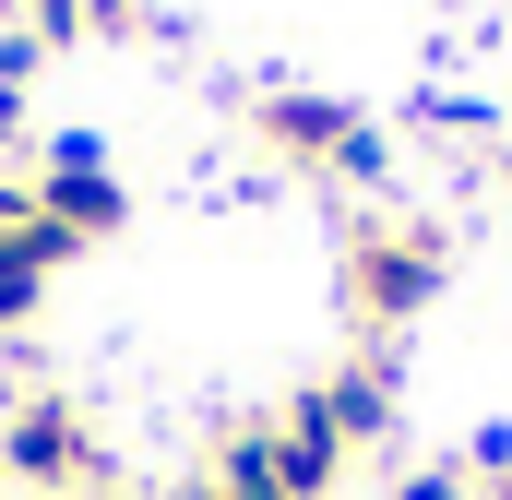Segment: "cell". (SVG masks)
Returning a JSON list of instances; mask_svg holds the SVG:
<instances>
[{"label": "cell", "mask_w": 512, "mask_h": 500, "mask_svg": "<svg viewBox=\"0 0 512 500\" xmlns=\"http://www.w3.org/2000/svg\"><path fill=\"white\" fill-rule=\"evenodd\" d=\"M441 286H453V239L429 215H358L346 227V322H358V346H393Z\"/></svg>", "instance_id": "6da1fadb"}, {"label": "cell", "mask_w": 512, "mask_h": 500, "mask_svg": "<svg viewBox=\"0 0 512 500\" xmlns=\"http://www.w3.org/2000/svg\"><path fill=\"white\" fill-rule=\"evenodd\" d=\"M0 489H36V500H108V441H96V417L72 405V393H12L0 405Z\"/></svg>", "instance_id": "7a4b0ae2"}, {"label": "cell", "mask_w": 512, "mask_h": 500, "mask_svg": "<svg viewBox=\"0 0 512 500\" xmlns=\"http://www.w3.org/2000/svg\"><path fill=\"white\" fill-rule=\"evenodd\" d=\"M48 167H36V203L72 227V239L96 250V239H120V215H131V191H120V167H108V143L96 131H60V143H36Z\"/></svg>", "instance_id": "3957f363"}, {"label": "cell", "mask_w": 512, "mask_h": 500, "mask_svg": "<svg viewBox=\"0 0 512 500\" xmlns=\"http://www.w3.org/2000/svg\"><path fill=\"white\" fill-rule=\"evenodd\" d=\"M251 131H262V155H286V167H334L346 131H358V108H346V96H298V84H274V96H251Z\"/></svg>", "instance_id": "277c9868"}, {"label": "cell", "mask_w": 512, "mask_h": 500, "mask_svg": "<svg viewBox=\"0 0 512 500\" xmlns=\"http://www.w3.org/2000/svg\"><path fill=\"white\" fill-rule=\"evenodd\" d=\"M274 465H286V489H298V500H334V477L358 465V453H346V429L322 417V393H310V381L274 405Z\"/></svg>", "instance_id": "5b68a950"}, {"label": "cell", "mask_w": 512, "mask_h": 500, "mask_svg": "<svg viewBox=\"0 0 512 500\" xmlns=\"http://www.w3.org/2000/svg\"><path fill=\"white\" fill-rule=\"evenodd\" d=\"M310 393H322V417L346 429V453H382V441H393V346H358L346 370L310 381Z\"/></svg>", "instance_id": "8992f818"}, {"label": "cell", "mask_w": 512, "mask_h": 500, "mask_svg": "<svg viewBox=\"0 0 512 500\" xmlns=\"http://www.w3.org/2000/svg\"><path fill=\"white\" fill-rule=\"evenodd\" d=\"M227 500H298L286 489V465H274V417H239L227 441H215V465H203Z\"/></svg>", "instance_id": "52a82bcc"}, {"label": "cell", "mask_w": 512, "mask_h": 500, "mask_svg": "<svg viewBox=\"0 0 512 500\" xmlns=\"http://www.w3.org/2000/svg\"><path fill=\"white\" fill-rule=\"evenodd\" d=\"M24 24H36L48 48H96V36H131V24H143V0H36Z\"/></svg>", "instance_id": "ba28073f"}, {"label": "cell", "mask_w": 512, "mask_h": 500, "mask_svg": "<svg viewBox=\"0 0 512 500\" xmlns=\"http://www.w3.org/2000/svg\"><path fill=\"white\" fill-rule=\"evenodd\" d=\"M322 179H346V191H382V179H393V143H382L370 120H358V131H346V155H334Z\"/></svg>", "instance_id": "9c48e42d"}, {"label": "cell", "mask_w": 512, "mask_h": 500, "mask_svg": "<svg viewBox=\"0 0 512 500\" xmlns=\"http://www.w3.org/2000/svg\"><path fill=\"white\" fill-rule=\"evenodd\" d=\"M36 298H48V274L0 250V334H24V322H36Z\"/></svg>", "instance_id": "30bf717a"}, {"label": "cell", "mask_w": 512, "mask_h": 500, "mask_svg": "<svg viewBox=\"0 0 512 500\" xmlns=\"http://www.w3.org/2000/svg\"><path fill=\"white\" fill-rule=\"evenodd\" d=\"M48 72V36L36 24H0V84H36Z\"/></svg>", "instance_id": "8fae6325"}, {"label": "cell", "mask_w": 512, "mask_h": 500, "mask_svg": "<svg viewBox=\"0 0 512 500\" xmlns=\"http://www.w3.org/2000/svg\"><path fill=\"white\" fill-rule=\"evenodd\" d=\"M382 500H477V489H465V465H417V477H393Z\"/></svg>", "instance_id": "7c38bea8"}, {"label": "cell", "mask_w": 512, "mask_h": 500, "mask_svg": "<svg viewBox=\"0 0 512 500\" xmlns=\"http://www.w3.org/2000/svg\"><path fill=\"white\" fill-rule=\"evenodd\" d=\"M24 143V84H0V155Z\"/></svg>", "instance_id": "4fadbf2b"}, {"label": "cell", "mask_w": 512, "mask_h": 500, "mask_svg": "<svg viewBox=\"0 0 512 500\" xmlns=\"http://www.w3.org/2000/svg\"><path fill=\"white\" fill-rule=\"evenodd\" d=\"M167 500H227V489H215V477H179V489H167Z\"/></svg>", "instance_id": "5bb4252c"}, {"label": "cell", "mask_w": 512, "mask_h": 500, "mask_svg": "<svg viewBox=\"0 0 512 500\" xmlns=\"http://www.w3.org/2000/svg\"><path fill=\"white\" fill-rule=\"evenodd\" d=\"M24 12H36V0H0V24H24Z\"/></svg>", "instance_id": "9a60e30c"}]
</instances>
